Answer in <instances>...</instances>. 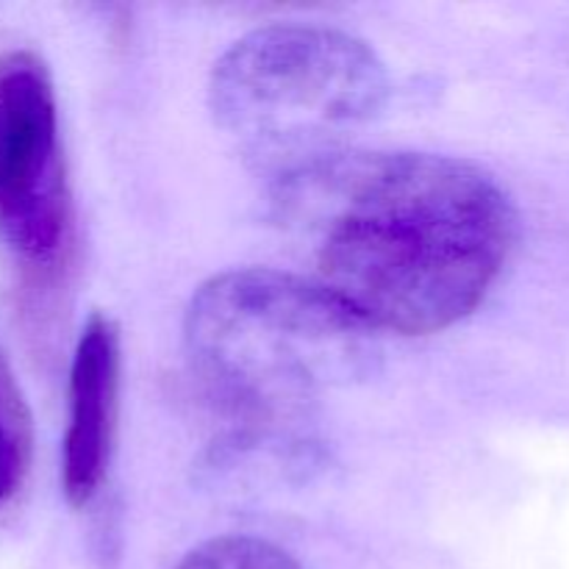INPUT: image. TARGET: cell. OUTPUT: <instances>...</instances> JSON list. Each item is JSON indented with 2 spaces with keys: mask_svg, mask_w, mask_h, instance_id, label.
Here are the masks:
<instances>
[{
  "mask_svg": "<svg viewBox=\"0 0 569 569\" xmlns=\"http://www.w3.org/2000/svg\"><path fill=\"white\" fill-rule=\"evenodd\" d=\"M278 222L315 281L376 331L433 333L478 309L515 244L509 194L433 153H331L287 170Z\"/></svg>",
  "mask_w": 569,
  "mask_h": 569,
  "instance_id": "cell-1",
  "label": "cell"
},
{
  "mask_svg": "<svg viewBox=\"0 0 569 569\" xmlns=\"http://www.w3.org/2000/svg\"><path fill=\"white\" fill-rule=\"evenodd\" d=\"M192 370L244 422L303 415L326 389L365 378L376 328L315 278L250 267L206 281L183 322Z\"/></svg>",
  "mask_w": 569,
  "mask_h": 569,
  "instance_id": "cell-2",
  "label": "cell"
},
{
  "mask_svg": "<svg viewBox=\"0 0 569 569\" xmlns=\"http://www.w3.org/2000/svg\"><path fill=\"white\" fill-rule=\"evenodd\" d=\"M387 67L365 39L326 26H267L226 50L211 72V111L253 153L289 170L331 156L337 139L381 111Z\"/></svg>",
  "mask_w": 569,
  "mask_h": 569,
  "instance_id": "cell-3",
  "label": "cell"
},
{
  "mask_svg": "<svg viewBox=\"0 0 569 569\" xmlns=\"http://www.w3.org/2000/svg\"><path fill=\"white\" fill-rule=\"evenodd\" d=\"M0 237L31 267H48L70 237V192L53 81L28 50L0 64Z\"/></svg>",
  "mask_w": 569,
  "mask_h": 569,
  "instance_id": "cell-4",
  "label": "cell"
},
{
  "mask_svg": "<svg viewBox=\"0 0 569 569\" xmlns=\"http://www.w3.org/2000/svg\"><path fill=\"white\" fill-rule=\"evenodd\" d=\"M120 331L106 315H92L78 337L70 367L61 487L72 506H87L109 472L120 395Z\"/></svg>",
  "mask_w": 569,
  "mask_h": 569,
  "instance_id": "cell-5",
  "label": "cell"
},
{
  "mask_svg": "<svg viewBox=\"0 0 569 569\" xmlns=\"http://www.w3.org/2000/svg\"><path fill=\"white\" fill-rule=\"evenodd\" d=\"M31 459V417L0 350V503L22 483Z\"/></svg>",
  "mask_w": 569,
  "mask_h": 569,
  "instance_id": "cell-6",
  "label": "cell"
},
{
  "mask_svg": "<svg viewBox=\"0 0 569 569\" xmlns=\"http://www.w3.org/2000/svg\"><path fill=\"white\" fill-rule=\"evenodd\" d=\"M176 569H303L287 550L256 537H220L189 550Z\"/></svg>",
  "mask_w": 569,
  "mask_h": 569,
  "instance_id": "cell-7",
  "label": "cell"
},
{
  "mask_svg": "<svg viewBox=\"0 0 569 569\" xmlns=\"http://www.w3.org/2000/svg\"><path fill=\"white\" fill-rule=\"evenodd\" d=\"M0 150H3V111H0Z\"/></svg>",
  "mask_w": 569,
  "mask_h": 569,
  "instance_id": "cell-8",
  "label": "cell"
}]
</instances>
